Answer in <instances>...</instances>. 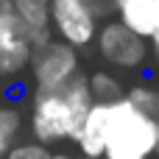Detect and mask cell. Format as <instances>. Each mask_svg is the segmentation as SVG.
I'll use <instances>...</instances> for the list:
<instances>
[{"mask_svg":"<svg viewBox=\"0 0 159 159\" xmlns=\"http://www.w3.org/2000/svg\"><path fill=\"white\" fill-rule=\"evenodd\" d=\"M92 95L87 87L84 75H75L67 87L53 89V92H34L31 101V134L34 143L50 145L61 140H75L89 106Z\"/></svg>","mask_w":159,"mask_h":159,"instance_id":"6da1fadb","label":"cell"},{"mask_svg":"<svg viewBox=\"0 0 159 159\" xmlns=\"http://www.w3.org/2000/svg\"><path fill=\"white\" fill-rule=\"evenodd\" d=\"M159 126L134 109L126 98L109 109V134L101 159H151L157 151Z\"/></svg>","mask_w":159,"mask_h":159,"instance_id":"7a4b0ae2","label":"cell"},{"mask_svg":"<svg viewBox=\"0 0 159 159\" xmlns=\"http://www.w3.org/2000/svg\"><path fill=\"white\" fill-rule=\"evenodd\" d=\"M28 67H31V78H34L36 92L61 89L75 75H81L78 73V53L59 39H50L48 45L34 48Z\"/></svg>","mask_w":159,"mask_h":159,"instance_id":"3957f363","label":"cell"},{"mask_svg":"<svg viewBox=\"0 0 159 159\" xmlns=\"http://www.w3.org/2000/svg\"><path fill=\"white\" fill-rule=\"evenodd\" d=\"M50 34L73 50L92 45L98 36V14L89 0H50Z\"/></svg>","mask_w":159,"mask_h":159,"instance_id":"277c9868","label":"cell"},{"mask_svg":"<svg viewBox=\"0 0 159 159\" xmlns=\"http://www.w3.org/2000/svg\"><path fill=\"white\" fill-rule=\"evenodd\" d=\"M95 42H98L101 56H103L109 64L123 67V70H137V67L145 61V56H148V42H145L143 36L131 34L129 28H123L117 20H109V22L98 31Z\"/></svg>","mask_w":159,"mask_h":159,"instance_id":"5b68a950","label":"cell"},{"mask_svg":"<svg viewBox=\"0 0 159 159\" xmlns=\"http://www.w3.org/2000/svg\"><path fill=\"white\" fill-rule=\"evenodd\" d=\"M34 45L14 11H0V78L20 75L31 61Z\"/></svg>","mask_w":159,"mask_h":159,"instance_id":"8992f818","label":"cell"},{"mask_svg":"<svg viewBox=\"0 0 159 159\" xmlns=\"http://www.w3.org/2000/svg\"><path fill=\"white\" fill-rule=\"evenodd\" d=\"M109 109L112 103H92L78 134H75V145L84 159H101L106 148V134H109Z\"/></svg>","mask_w":159,"mask_h":159,"instance_id":"52a82bcc","label":"cell"},{"mask_svg":"<svg viewBox=\"0 0 159 159\" xmlns=\"http://www.w3.org/2000/svg\"><path fill=\"white\" fill-rule=\"evenodd\" d=\"M115 14L123 28L143 39L159 28V0H115Z\"/></svg>","mask_w":159,"mask_h":159,"instance_id":"ba28073f","label":"cell"},{"mask_svg":"<svg viewBox=\"0 0 159 159\" xmlns=\"http://www.w3.org/2000/svg\"><path fill=\"white\" fill-rule=\"evenodd\" d=\"M14 17L28 31L34 48H42L53 39L50 34V0H11Z\"/></svg>","mask_w":159,"mask_h":159,"instance_id":"9c48e42d","label":"cell"},{"mask_svg":"<svg viewBox=\"0 0 159 159\" xmlns=\"http://www.w3.org/2000/svg\"><path fill=\"white\" fill-rule=\"evenodd\" d=\"M87 87H89V95H92L95 103H117V101L126 95V92H123V84H120L112 73H103V70L92 73V75L87 78Z\"/></svg>","mask_w":159,"mask_h":159,"instance_id":"30bf717a","label":"cell"},{"mask_svg":"<svg viewBox=\"0 0 159 159\" xmlns=\"http://www.w3.org/2000/svg\"><path fill=\"white\" fill-rule=\"evenodd\" d=\"M22 131V112L14 103L0 101V157H6V151L17 143Z\"/></svg>","mask_w":159,"mask_h":159,"instance_id":"8fae6325","label":"cell"},{"mask_svg":"<svg viewBox=\"0 0 159 159\" xmlns=\"http://www.w3.org/2000/svg\"><path fill=\"white\" fill-rule=\"evenodd\" d=\"M134 109H140L148 120H154L159 126V89L157 87H134L123 95Z\"/></svg>","mask_w":159,"mask_h":159,"instance_id":"7c38bea8","label":"cell"},{"mask_svg":"<svg viewBox=\"0 0 159 159\" xmlns=\"http://www.w3.org/2000/svg\"><path fill=\"white\" fill-rule=\"evenodd\" d=\"M3 159H50V151H48L45 145L28 140V143H14V145L6 151Z\"/></svg>","mask_w":159,"mask_h":159,"instance_id":"4fadbf2b","label":"cell"},{"mask_svg":"<svg viewBox=\"0 0 159 159\" xmlns=\"http://www.w3.org/2000/svg\"><path fill=\"white\" fill-rule=\"evenodd\" d=\"M151 50H154V56H157V70H159V28L151 34Z\"/></svg>","mask_w":159,"mask_h":159,"instance_id":"5bb4252c","label":"cell"},{"mask_svg":"<svg viewBox=\"0 0 159 159\" xmlns=\"http://www.w3.org/2000/svg\"><path fill=\"white\" fill-rule=\"evenodd\" d=\"M0 11H11V0H0Z\"/></svg>","mask_w":159,"mask_h":159,"instance_id":"9a60e30c","label":"cell"},{"mask_svg":"<svg viewBox=\"0 0 159 159\" xmlns=\"http://www.w3.org/2000/svg\"><path fill=\"white\" fill-rule=\"evenodd\" d=\"M50 159H75V157H70V154H50Z\"/></svg>","mask_w":159,"mask_h":159,"instance_id":"2e32d148","label":"cell"},{"mask_svg":"<svg viewBox=\"0 0 159 159\" xmlns=\"http://www.w3.org/2000/svg\"><path fill=\"white\" fill-rule=\"evenodd\" d=\"M154 154H157V157H159V140H157V151H154Z\"/></svg>","mask_w":159,"mask_h":159,"instance_id":"e0dca14e","label":"cell"}]
</instances>
